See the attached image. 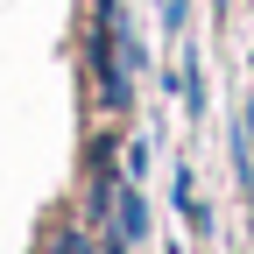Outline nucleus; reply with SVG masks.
I'll return each mask as SVG.
<instances>
[{"mask_svg":"<svg viewBox=\"0 0 254 254\" xmlns=\"http://www.w3.org/2000/svg\"><path fill=\"white\" fill-rule=\"evenodd\" d=\"M92 71H99V99L120 113L127 106V78H120V0H99V21H92Z\"/></svg>","mask_w":254,"mask_h":254,"instance_id":"1","label":"nucleus"},{"mask_svg":"<svg viewBox=\"0 0 254 254\" xmlns=\"http://www.w3.org/2000/svg\"><path fill=\"white\" fill-rule=\"evenodd\" d=\"M50 254H92V233H85V226H57Z\"/></svg>","mask_w":254,"mask_h":254,"instance_id":"2","label":"nucleus"}]
</instances>
